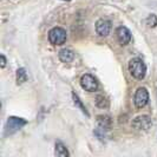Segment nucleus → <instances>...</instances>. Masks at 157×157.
I'll return each mask as SVG.
<instances>
[{
    "label": "nucleus",
    "mask_w": 157,
    "mask_h": 157,
    "mask_svg": "<svg viewBox=\"0 0 157 157\" xmlns=\"http://www.w3.org/2000/svg\"><path fill=\"white\" fill-rule=\"evenodd\" d=\"M129 71L136 79H143L147 75V66L141 58H132L129 63Z\"/></svg>",
    "instance_id": "obj_1"
},
{
    "label": "nucleus",
    "mask_w": 157,
    "mask_h": 157,
    "mask_svg": "<svg viewBox=\"0 0 157 157\" xmlns=\"http://www.w3.org/2000/svg\"><path fill=\"white\" fill-rule=\"evenodd\" d=\"M67 34L66 31L62 27H53L51 31L48 32V40L52 45H63L66 41Z\"/></svg>",
    "instance_id": "obj_2"
},
{
    "label": "nucleus",
    "mask_w": 157,
    "mask_h": 157,
    "mask_svg": "<svg viewBox=\"0 0 157 157\" xmlns=\"http://www.w3.org/2000/svg\"><path fill=\"white\" fill-rule=\"evenodd\" d=\"M26 80H27V75H26L25 69H19L17 71V82H18V84H23Z\"/></svg>",
    "instance_id": "obj_11"
},
{
    "label": "nucleus",
    "mask_w": 157,
    "mask_h": 157,
    "mask_svg": "<svg viewBox=\"0 0 157 157\" xmlns=\"http://www.w3.org/2000/svg\"><path fill=\"white\" fill-rule=\"evenodd\" d=\"M110 31H111V23L109 20L99 19V20L96 23V32L98 33V36H101V37H106V36H109Z\"/></svg>",
    "instance_id": "obj_6"
},
{
    "label": "nucleus",
    "mask_w": 157,
    "mask_h": 157,
    "mask_svg": "<svg viewBox=\"0 0 157 157\" xmlns=\"http://www.w3.org/2000/svg\"><path fill=\"white\" fill-rule=\"evenodd\" d=\"M75 58V53L69 48H63L59 51V59L63 63H71Z\"/></svg>",
    "instance_id": "obj_9"
},
{
    "label": "nucleus",
    "mask_w": 157,
    "mask_h": 157,
    "mask_svg": "<svg viewBox=\"0 0 157 157\" xmlns=\"http://www.w3.org/2000/svg\"><path fill=\"white\" fill-rule=\"evenodd\" d=\"M96 104L99 106V108H108L109 102L106 101V98L104 96H97L96 98Z\"/></svg>",
    "instance_id": "obj_13"
},
{
    "label": "nucleus",
    "mask_w": 157,
    "mask_h": 157,
    "mask_svg": "<svg viewBox=\"0 0 157 157\" xmlns=\"http://www.w3.org/2000/svg\"><path fill=\"white\" fill-rule=\"evenodd\" d=\"M147 24L149 25L150 27H155L157 25V17L155 14H151V16L148 17L147 19Z\"/></svg>",
    "instance_id": "obj_15"
},
{
    "label": "nucleus",
    "mask_w": 157,
    "mask_h": 157,
    "mask_svg": "<svg viewBox=\"0 0 157 157\" xmlns=\"http://www.w3.org/2000/svg\"><path fill=\"white\" fill-rule=\"evenodd\" d=\"M152 124L151 118L149 116H138L134 119L132 126L138 129V130H148Z\"/></svg>",
    "instance_id": "obj_7"
},
{
    "label": "nucleus",
    "mask_w": 157,
    "mask_h": 157,
    "mask_svg": "<svg viewBox=\"0 0 157 157\" xmlns=\"http://www.w3.org/2000/svg\"><path fill=\"white\" fill-rule=\"evenodd\" d=\"M148 102H149L148 90L145 87H140L135 94V105L138 109H142L148 104Z\"/></svg>",
    "instance_id": "obj_5"
},
{
    "label": "nucleus",
    "mask_w": 157,
    "mask_h": 157,
    "mask_svg": "<svg viewBox=\"0 0 157 157\" xmlns=\"http://www.w3.org/2000/svg\"><path fill=\"white\" fill-rule=\"evenodd\" d=\"M0 59H1V67H5V65H6V58H5V56L1 55L0 56Z\"/></svg>",
    "instance_id": "obj_16"
},
{
    "label": "nucleus",
    "mask_w": 157,
    "mask_h": 157,
    "mask_svg": "<svg viewBox=\"0 0 157 157\" xmlns=\"http://www.w3.org/2000/svg\"><path fill=\"white\" fill-rule=\"evenodd\" d=\"M117 39L122 45H126L131 41V32L129 31V29H126L125 26H121L117 29Z\"/></svg>",
    "instance_id": "obj_8"
},
{
    "label": "nucleus",
    "mask_w": 157,
    "mask_h": 157,
    "mask_svg": "<svg viewBox=\"0 0 157 157\" xmlns=\"http://www.w3.org/2000/svg\"><path fill=\"white\" fill-rule=\"evenodd\" d=\"M56 155L59 157H66L70 155L67 149H66V147L64 145L62 142H57L56 143Z\"/></svg>",
    "instance_id": "obj_10"
},
{
    "label": "nucleus",
    "mask_w": 157,
    "mask_h": 157,
    "mask_svg": "<svg viewBox=\"0 0 157 157\" xmlns=\"http://www.w3.org/2000/svg\"><path fill=\"white\" fill-rule=\"evenodd\" d=\"M25 124H26V121H24L23 118L10 117L6 123V135L14 134L16 131L20 130Z\"/></svg>",
    "instance_id": "obj_3"
},
{
    "label": "nucleus",
    "mask_w": 157,
    "mask_h": 157,
    "mask_svg": "<svg viewBox=\"0 0 157 157\" xmlns=\"http://www.w3.org/2000/svg\"><path fill=\"white\" fill-rule=\"evenodd\" d=\"M98 123L101 125V129H106L110 126V119L106 116H99L98 117Z\"/></svg>",
    "instance_id": "obj_12"
},
{
    "label": "nucleus",
    "mask_w": 157,
    "mask_h": 157,
    "mask_svg": "<svg viewBox=\"0 0 157 157\" xmlns=\"http://www.w3.org/2000/svg\"><path fill=\"white\" fill-rule=\"evenodd\" d=\"M72 97H73V101H75V104H76V105H77L78 108H80V110L83 111L84 113H86V115H89V113H87V111H86V109H85V108L83 106V104H82V102H80V99L78 98V96H77L76 94H72Z\"/></svg>",
    "instance_id": "obj_14"
},
{
    "label": "nucleus",
    "mask_w": 157,
    "mask_h": 157,
    "mask_svg": "<svg viewBox=\"0 0 157 157\" xmlns=\"http://www.w3.org/2000/svg\"><path fill=\"white\" fill-rule=\"evenodd\" d=\"M80 86L87 92H94L98 89V83L94 77L86 73V75L82 76V78H80Z\"/></svg>",
    "instance_id": "obj_4"
}]
</instances>
